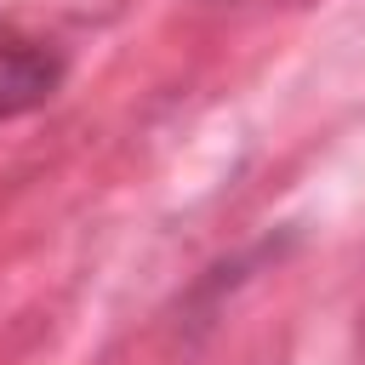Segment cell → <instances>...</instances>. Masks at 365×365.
<instances>
[{
  "label": "cell",
  "instance_id": "obj_1",
  "mask_svg": "<svg viewBox=\"0 0 365 365\" xmlns=\"http://www.w3.org/2000/svg\"><path fill=\"white\" fill-rule=\"evenodd\" d=\"M63 80V51L29 34H0V120L40 108Z\"/></svg>",
  "mask_w": 365,
  "mask_h": 365
}]
</instances>
